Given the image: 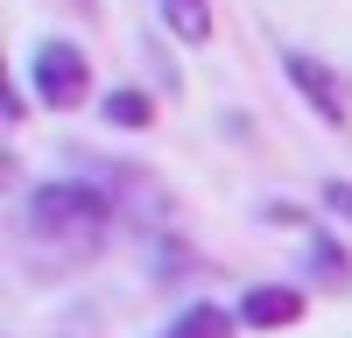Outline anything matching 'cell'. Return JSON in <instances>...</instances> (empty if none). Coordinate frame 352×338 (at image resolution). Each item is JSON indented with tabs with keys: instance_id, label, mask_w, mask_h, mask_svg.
I'll return each mask as SVG.
<instances>
[{
	"instance_id": "obj_1",
	"label": "cell",
	"mask_w": 352,
	"mask_h": 338,
	"mask_svg": "<svg viewBox=\"0 0 352 338\" xmlns=\"http://www.w3.org/2000/svg\"><path fill=\"white\" fill-rule=\"evenodd\" d=\"M113 197L92 177H50L21 197V247L43 268H85L113 240Z\"/></svg>"
},
{
	"instance_id": "obj_2",
	"label": "cell",
	"mask_w": 352,
	"mask_h": 338,
	"mask_svg": "<svg viewBox=\"0 0 352 338\" xmlns=\"http://www.w3.org/2000/svg\"><path fill=\"white\" fill-rule=\"evenodd\" d=\"M28 92H36L43 106H78L85 92H92V71H85V49L78 43H64V36H50V43H36V56H28Z\"/></svg>"
},
{
	"instance_id": "obj_3",
	"label": "cell",
	"mask_w": 352,
	"mask_h": 338,
	"mask_svg": "<svg viewBox=\"0 0 352 338\" xmlns=\"http://www.w3.org/2000/svg\"><path fill=\"white\" fill-rule=\"evenodd\" d=\"M282 71H289V84L303 92V106L317 113V120L345 127V78L324 64V56H310V49H282Z\"/></svg>"
},
{
	"instance_id": "obj_4",
	"label": "cell",
	"mask_w": 352,
	"mask_h": 338,
	"mask_svg": "<svg viewBox=\"0 0 352 338\" xmlns=\"http://www.w3.org/2000/svg\"><path fill=\"white\" fill-rule=\"evenodd\" d=\"M296 317H303V289H289V282H254L240 296V324H254V331H282Z\"/></svg>"
},
{
	"instance_id": "obj_5",
	"label": "cell",
	"mask_w": 352,
	"mask_h": 338,
	"mask_svg": "<svg viewBox=\"0 0 352 338\" xmlns=\"http://www.w3.org/2000/svg\"><path fill=\"white\" fill-rule=\"evenodd\" d=\"M155 14L176 43H190V49L212 43V0H155Z\"/></svg>"
},
{
	"instance_id": "obj_6",
	"label": "cell",
	"mask_w": 352,
	"mask_h": 338,
	"mask_svg": "<svg viewBox=\"0 0 352 338\" xmlns=\"http://www.w3.org/2000/svg\"><path fill=\"white\" fill-rule=\"evenodd\" d=\"M232 324H240L232 310H219V303H190L184 317L162 331V338H232Z\"/></svg>"
},
{
	"instance_id": "obj_7",
	"label": "cell",
	"mask_w": 352,
	"mask_h": 338,
	"mask_svg": "<svg viewBox=\"0 0 352 338\" xmlns=\"http://www.w3.org/2000/svg\"><path fill=\"white\" fill-rule=\"evenodd\" d=\"M310 268H317V282H338V289H345V282H352V254H345L331 233H317V240H310Z\"/></svg>"
},
{
	"instance_id": "obj_8",
	"label": "cell",
	"mask_w": 352,
	"mask_h": 338,
	"mask_svg": "<svg viewBox=\"0 0 352 338\" xmlns=\"http://www.w3.org/2000/svg\"><path fill=\"white\" fill-rule=\"evenodd\" d=\"M106 120L113 127H148L155 106H148V92H106Z\"/></svg>"
},
{
	"instance_id": "obj_9",
	"label": "cell",
	"mask_w": 352,
	"mask_h": 338,
	"mask_svg": "<svg viewBox=\"0 0 352 338\" xmlns=\"http://www.w3.org/2000/svg\"><path fill=\"white\" fill-rule=\"evenodd\" d=\"M324 212H338V218H352V183H338V177L324 183Z\"/></svg>"
},
{
	"instance_id": "obj_10",
	"label": "cell",
	"mask_w": 352,
	"mask_h": 338,
	"mask_svg": "<svg viewBox=\"0 0 352 338\" xmlns=\"http://www.w3.org/2000/svg\"><path fill=\"white\" fill-rule=\"evenodd\" d=\"M71 8H92V0H71Z\"/></svg>"
}]
</instances>
